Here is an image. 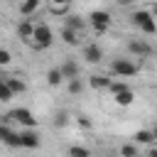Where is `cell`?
<instances>
[{
    "label": "cell",
    "mask_w": 157,
    "mask_h": 157,
    "mask_svg": "<svg viewBox=\"0 0 157 157\" xmlns=\"http://www.w3.org/2000/svg\"><path fill=\"white\" fill-rule=\"evenodd\" d=\"M83 91V83H81V78L76 76V78H69V93H81Z\"/></svg>",
    "instance_id": "obj_21"
},
{
    "label": "cell",
    "mask_w": 157,
    "mask_h": 157,
    "mask_svg": "<svg viewBox=\"0 0 157 157\" xmlns=\"http://www.w3.org/2000/svg\"><path fill=\"white\" fill-rule=\"evenodd\" d=\"M110 81H113V78H108V76H98V74H96V76L88 78V86H91V88H108Z\"/></svg>",
    "instance_id": "obj_12"
},
{
    "label": "cell",
    "mask_w": 157,
    "mask_h": 157,
    "mask_svg": "<svg viewBox=\"0 0 157 157\" xmlns=\"http://www.w3.org/2000/svg\"><path fill=\"white\" fill-rule=\"evenodd\" d=\"M69 157H91V152L86 147H81V145H71L69 147Z\"/></svg>",
    "instance_id": "obj_20"
},
{
    "label": "cell",
    "mask_w": 157,
    "mask_h": 157,
    "mask_svg": "<svg viewBox=\"0 0 157 157\" xmlns=\"http://www.w3.org/2000/svg\"><path fill=\"white\" fill-rule=\"evenodd\" d=\"M61 39H64L66 44H71V47H76V44H78V32H74V29H69V27H64V29H61Z\"/></svg>",
    "instance_id": "obj_15"
},
{
    "label": "cell",
    "mask_w": 157,
    "mask_h": 157,
    "mask_svg": "<svg viewBox=\"0 0 157 157\" xmlns=\"http://www.w3.org/2000/svg\"><path fill=\"white\" fill-rule=\"evenodd\" d=\"M10 59H12V56H10V52H7V49H0V66H7V64H10Z\"/></svg>",
    "instance_id": "obj_25"
},
{
    "label": "cell",
    "mask_w": 157,
    "mask_h": 157,
    "mask_svg": "<svg viewBox=\"0 0 157 157\" xmlns=\"http://www.w3.org/2000/svg\"><path fill=\"white\" fill-rule=\"evenodd\" d=\"M32 44L37 47V49H47V47H52V42H54V34H52V29L47 27V25H34V34H32Z\"/></svg>",
    "instance_id": "obj_2"
},
{
    "label": "cell",
    "mask_w": 157,
    "mask_h": 157,
    "mask_svg": "<svg viewBox=\"0 0 157 157\" xmlns=\"http://www.w3.org/2000/svg\"><path fill=\"white\" fill-rule=\"evenodd\" d=\"M132 25L137 27V29H142L145 34H155L157 32V22H155V17H152V12H147V10H137V12H132Z\"/></svg>",
    "instance_id": "obj_1"
},
{
    "label": "cell",
    "mask_w": 157,
    "mask_h": 157,
    "mask_svg": "<svg viewBox=\"0 0 157 157\" xmlns=\"http://www.w3.org/2000/svg\"><path fill=\"white\" fill-rule=\"evenodd\" d=\"M78 125H81V128H86V130H88V128H91V120H88V118H86V115H78Z\"/></svg>",
    "instance_id": "obj_26"
},
{
    "label": "cell",
    "mask_w": 157,
    "mask_h": 157,
    "mask_svg": "<svg viewBox=\"0 0 157 157\" xmlns=\"http://www.w3.org/2000/svg\"><path fill=\"white\" fill-rule=\"evenodd\" d=\"M152 140H155L152 130H137L135 132V145H150Z\"/></svg>",
    "instance_id": "obj_13"
},
{
    "label": "cell",
    "mask_w": 157,
    "mask_h": 157,
    "mask_svg": "<svg viewBox=\"0 0 157 157\" xmlns=\"http://www.w3.org/2000/svg\"><path fill=\"white\" fill-rule=\"evenodd\" d=\"M17 34H20L22 39H32V34H34V25H32L29 20H22V22L17 25Z\"/></svg>",
    "instance_id": "obj_11"
},
{
    "label": "cell",
    "mask_w": 157,
    "mask_h": 157,
    "mask_svg": "<svg viewBox=\"0 0 157 157\" xmlns=\"http://www.w3.org/2000/svg\"><path fill=\"white\" fill-rule=\"evenodd\" d=\"M64 27H69V29H74V32H81V29H83V20L76 17V15H71V17H66V25H64Z\"/></svg>",
    "instance_id": "obj_17"
},
{
    "label": "cell",
    "mask_w": 157,
    "mask_h": 157,
    "mask_svg": "<svg viewBox=\"0 0 157 157\" xmlns=\"http://www.w3.org/2000/svg\"><path fill=\"white\" fill-rule=\"evenodd\" d=\"M52 2H54V5H66L69 0H52Z\"/></svg>",
    "instance_id": "obj_29"
},
{
    "label": "cell",
    "mask_w": 157,
    "mask_h": 157,
    "mask_svg": "<svg viewBox=\"0 0 157 157\" xmlns=\"http://www.w3.org/2000/svg\"><path fill=\"white\" fill-rule=\"evenodd\" d=\"M113 98H115V103H118V105L128 108V105L135 101V93H132L130 88H125V91H118V93H113Z\"/></svg>",
    "instance_id": "obj_10"
},
{
    "label": "cell",
    "mask_w": 157,
    "mask_h": 157,
    "mask_svg": "<svg viewBox=\"0 0 157 157\" xmlns=\"http://www.w3.org/2000/svg\"><path fill=\"white\" fill-rule=\"evenodd\" d=\"M83 59H86L88 64H98V61L103 59V49H101L98 44H88V47H83Z\"/></svg>",
    "instance_id": "obj_8"
},
{
    "label": "cell",
    "mask_w": 157,
    "mask_h": 157,
    "mask_svg": "<svg viewBox=\"0 0 157 157\" xmlns=\"http://www.w3.org/2000/svg\"><path fill=\"white\" fill-rule=\"evenodd\" d=\"M152 135H155V140H157V125H155V128H152Z\"/></svg>",
    "instance_id": "obj_30"
},
{
    "label": "cell",
    "mask_w": 157,
    "mask_h": 157,
    "mask_svg": "<svg viewBox=\"0 0 157 157\" xmlns=\"http://www.w3.org/2000/svg\"><path fill=\"white\" fill-rule=\"evenodd\" d=\"M115 2H118V5H130L132 0H115Z\"/></svg>",
    "instance_id": "obj_27"
},
{
    "label": "cell",
    "mask_w": 157,
    "mask_h": 157,
    "mask_svg": "<svg viewBox=\"0 0 157 157\" xmlns=\"http://www.w3.org/2000/svg\"><path fill=\"white\" fill-rule=\"evenodd\" d=\"M120 155L123 157H137V147L135 145H123L120 147Z\"/></svg>",
    "instance_id": "obj_22"
},
{
    "label": "cell",
    "mask_w": 157,
    "mask_h": 157,
    "mask_svg": "<svg viewBox=\"0 0 157 157\" xmlns=\"http://www.w3.org/2000/svg\"><path fill=\"white\" fill-rule=\"evenodd\" d=\"M128 52L135 54V56H150V54H152V47H150L145 39H130V42H128Z\"/></svg>",
    "instance_id": "obj_6"
},
{
    "label": "cell",
    "mask_w": 157,
    "mask_h": 157,
    "mask_svg": "<svg viewBox=\"0 0 157 157\" xmlns=\"http://www.w3.org/2000/svg\"><path fill=\"white\" fill-rule=\"evenodd\" d=\"M37 7H39V0H22V2H20V12H22L25 17H29Z\"/></svg>",
    "instance_id": "obj_14"
},
{
    "label": "cell",
    "mask_w": 157,
    "mask_h": 157,
    "mask_svg": "<svg viewBox=\"0 0 157 157\" xmlns=\"http://www.w3.org/2000/svg\"><path fill=\"white\" fill-rule=\"evenodd\" d=\"M147 157H157V147H152V150H150V155H147Z\"/></svg>",
    "instance_id": "obj_28"
},
{
    "label": "cell",
    "mask_w": 157,
    "mask_h": 157,
    "mask_svg": "<svg viewBox=\"0 0 157 157\" xmlns=\"http://www.w3.org/2000/svg\"><path fill=\"white\" fill-rule=\"evenodd\" d=\"M66 123H69V115H66V113H64V110H61V113H56V115H54V125H56V128H64V125H66Z\"/></svg>",
    "instance_id": "obj_23"
},
{
    "label": "cell",
    "mask_w": 157,
    "mask_h": 157,
    "mask_svg": "<svg viewBox=\"0 0 157 157\" xmlns=\"http://www.w3.org/2000/svg\"><path fill=\"white\" fill-rule=\"evenodd\" d=\"M91 25H93V29H96L98 34H103V32L108 29V25H110V15H108L105 10H93V12H91Z\"/></svg>",
    "instance_id": "obj_4"
},
{
    "label": "cell",
    "mask_w": 157,
    "mask_h": 157,
    "mask_svg": "<svg viewBox=\"0 0 157 157\" xmlns=\"http://www.w3.org/2000/svg\"><path fill=\"white\" fill-rule=\"evenodd\" d=\"M152 10H155V12H157V2H155V5H152Z\"/></svg>",
    "instance_id": "obj_31"
},
{
    "label": "cell",
    "mask_w": 157,
    "mask_h": 157,
    "mask_svg": "<svg viewBox=\"0 0 157 157\" xmlns=\"http://www.w3.org/2000/svg\"><path fill=\"white\" fill-rule=\"evenodd\" d=\"M61 81H64L61 69H49V74H47V83H49V86H59Z\"/></svg>",
    "instance_id": "obj_16"
},
{
    "label": "cell",
    "mask_w": 157,
    "mask_h": 157,
    "mask_svg": "<svg viewBox=\"0 0 157 157\" xmlns=\"http://www.w3.org/2000/svg\"><path fill=\"white\" fill-rule=\"evenodd\" d=\"M20 140H22V147H27V150H37L39 147V135L34 132V128L22 130L20 132Z\"/></svg>",
    "instance_id": "obj_7"
},
{
    "label": "cell",
    "mask_w": 157,
    "mask_h": 157,
    "mask_svg": "<svg viewBox=\"0 0 157 157\" xmlns=\"http://www.w3.org/2000/svg\"><path fill=\"white\" fill-rule=\"evenodd\" d=\"M7 118L17 120V123H20V125H25V128H34V125H37V118L32 115V110H29V108H15Z\"/></svg>",
    "instance_id": "obj_3"
},
{
    "label": "cell",
    "mask_w": 157,
    "mask_h": 157,
    "mask_svg": "<svg viewBox=\"0 0 157 157\" xmlns=\"http://www.w3.org/2000/svg\"><path fill=\"white\" fill-rule=\"evenodd\" d=\"M7 81V86L12 88V93H25V81H20V78H15V76H10V78H5Z\"/></svg>",
    "instance_id": "obj_18"
},
{
    "label": "cell",
    "mask_w": 157,
    "mask_h": 157,
    "mask_svg": "<svg viewBox=\"0 0 157 157\" xmlns=\"http://www.w3.org/2000/svg\"><path fill=\"white\" fill-rule=\"evenodd\" d=\"M110 69H113V74H118V76H135V74H137V64H132V61H128V59H115V61L110 64Z\"/></svg>",
    "instance_id": "obj_5"
},
{
    "label": "cell",
    "mask_w": 157,
    "mask_h": 157,
    "mask_svg": "<svg viewBox=\"0 0 157 157\" xmlns=\"http://www.w3.org/2000/svg\"><path fill=\"white\" fill-rule=\"evenodd\" d=\"M20 2H22V0H20Z\"/></svg>",
    "instance_id": "obj_32"
},
{
    "label": "cell",
    "mask_w": 157,
    "mask_h": 157,
    "mask_svg": "<svg viewBox=\"0 0 157 157\" xmlns=\"http://www.w3.org/2000/svg\"><path fill=\"white\" fill-rule=\"evenodd\" d=\"M59 69H61L64 78H76V76H78V64H76L74 59H66V61H64Z\"/></svg>",
    "instance_id": "obj_9"
},
{
    "label": "cell",
    "mask_w": 157,
    "mask_h": 157,
    "mask_svg": "<svg viewBox=\"0 0 157 157\" xmlns=\"http://www.w3.org/2000/svg\"><path fill=\"white\" fill-rule=\"evenodd\" d=\"M12 96H15V93H12V88L7 86V81H5V78H0V101H2V103H7Z\"/></svg>",
    "instance_id": "obj_19"
},
{
    "label": "cell",
    "mask_w": 157,
    "mask_h": 157,
    "mask_svg": "<svg viewBox=\"0 0 157 157\" xmlns=\"http://www.w3.org/2000/svg\"><path fill=\"white\" fill-rule=\"evenodd\" d=\"M108 88H110L113 93H118V91H125V88H128V83H125V81H110V86H108Z\"/></svg>",
    "instance_id": "obj_24"
}]
</instances>
